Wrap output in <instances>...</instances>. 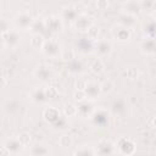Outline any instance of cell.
I'll return each mask as SVG.
<instances>
[{
	"instance_id": "obj_1",
	"label": "cell",
	"mask_w": 156,
	"mask_h": 156,
	"mask_svg": "<svg viewBox=\"0 0 156 156\" xmlns=\"http://www.w3.org/2000/svg\"><path fill=\"white\" fill-rule=\"evenodd\" d=\"M34 22V17L28 12V11H20L17 12L13 18H12V23L15 26V28L18 30H29L32 24Z\"/></svg>"
},
{
	"instance_id": "obj_2",
	"label": "cell",
	"mask_w": 156,
	"mask_h": 156,
	"mask_svg": "<svg viewBox=\"0 0 156 156\" xmlns=\"http://www.w3.org/2000/svg\"><path fill=\"white\" fill-rule=\"evenodd\" d=\"M40 51L49 58H57L58 56L62 55L63 49L61 48V44L57 40H55L54 38H49L45 39V43Z\"/></svg>"
},
{
	"instance_id": "obj_3",
	"label": "cell",
	"mask_w": 156,
	"mask_h": 156,
	"mask_svg": "<svg viewBox=\"0 0 156 156\" xmlns=\"http://www.w3.org/2000/svg\"><path fill=\"white\" fill-rule=\"evenodd\" d=\"M115 144H116V150L121 156H132L136 149L135 143L128 136L119 138Z\"/></svg>"
},
{
	"instance_id": "obj_4",
	"label": "cell",
	"mask_w": 156,
	"mask_h": 156,
	"mask_svg": "<svg viewBox=\"0 0 156 156\" xmlns=\"http://www.w3.org/2000/svg\"><path fill=\"white\" fill-rule=\"evenodd\" d=\"M1 41L4 48L16 49L21 43V35L16 28H11L10 30L1 33Z\"/></svg>"
},
{
	"instance_id": "obj_5",
	"label": "cell",
	"mask_w": 156,
	"mask_h": 156,
	"mask_svg": "<svg viewBox=\"0 0 156 156\" xmlns=\"http://www.w3.org/2000/svg\"><path fill=\"white\" fill-rule=\"evenodd\" d=\"M33 76L40 83H48L54 77V69L51 66H49L46 63H40L34 68Z\"/></svg>"
},
{
	"instance_id": "obj_6",
	"label": "cell",
	"mask_w": 156,
	"mask_h": 156,
	"mask_svg": "<svg viewBox=\"0 0 156 156\" xmlns=\"http://www.w3.org/2000/svg\"><path fill=\"white\" fill-rule=\"evenodd\" d=\"M94 147L96 156H113L117 152L116 144L108 139H101L100 141H98L96 146Z\"/></svg>"
},
{
	"instance_id": "obj_7",
	"label": "cell",
	"mask_w": 156,
	"mask_h": 156,
	"mask_svg": "<svg viewBox=\"0 0 156 156\" xmlns=\"http://www.w3.org/2000/svg\"><path fill=\"white\" fill-rule=\"evenodd\" d=\"M113 50V46H112V43L108 40V39H98L95 41V49H94V52L96 54V56L99 58H105V57H108L111 55Z\"/></svg>"
},
{
	"instance_id": "obj_8",
	"label": "cell",
	"mask_w": 156,
	"mask_h": 156,
	"mask_svg": "<svg viewBox=\"0 0 156 156\" xmlns=\"http://www.w3.org/2000/svg\"><path fill=\"white\" fill-rule=\"evenodd\" d=\"M83 91L85 94L87 100L94 101V100H96V99H99L101 96V94H102V87H101V84L99 82L89 80V82H87Z\"/></svg>"
},
{
	"instance_id": "obj_9",
	"label": "cell",
	"mask_w": 156,
	"mask_h": 156,
	"mask_svg": "<svg viewBox=\"0 0 156 156\" xmlns=\"http://www.w3.org/2000/svg\"><path fill=\"white\" fill-rule=\"evenodd\" d=\"M110 111H107L106 108H95L93 116L90 117V122L99 128L106 127L110 122Z\"/></svg>"
},
{
	"instance_id": "obj_10",
	"label": "cell",
	"mask_w": 156,
	"mask_h": 156,
	"mask_svg": "<svg viewBox=\"0 0 156 156\" xmlns=\"http://www.w3.org/2000/svg\"><path fill=\"white\" fill-rule=\"evenodd\" d=\"M94 49H95V41L90 39L88 35L79 38L76 41V50L82 55H89L94 52Z\"/></svg>"
},
{
	"instance_id": "obj_11",
	"label": "cell",
	"mask_w": 156,
	"mask_h": 156,
	"mask_svg": "<svg viewBox=\"0 0 156 156\" xmlns=\"http://www.w3.org/2000/svg\"><path fill=\"white\" fill-rule=\"evenodd\" d=\"M23 146L24 145L21 143V140L18 138H15V136H9L2 143V147L7 151V154L9 155H15V156H17L22 151Z\"/></svg>"
},
{
	"instance_id": "obj_12",
	"label": "cell",
	"mask_w": 156,
	"mask_h": 156,
	"mask_svg": "<svg viewBox=\"0 0 156 156\" xmlns=\"http://www.w3.org/2000/svg\"><path fill=\"white\" fill-rule=\"evenodd\" d=\"M111 33H112V37L121 43H127L132 39V29L123 27L121 24L113 26V28L111 29Z\"/></svg>"
},
{
	"instance_id": "obj_13",
	"label": "cell",
	"mask_w": 156,
	"mask_h": 156,
	"mask_svg": "<svg viewBox=\"0 0 156 156\" xmlns=\"http://www.w3.org/2000/svg\"><path fill=\"white\" fill-rule=\"evenodd\" d=\"M140 52L145 56H155L156 55V38L145 37L139 44Z\"/></svg>"
},
{
	"instance_id": "obj_14",
	"label": "cell",
	"mask_w": 156,
	"mask_h": 156,
	"mask_svg": "<svg viewBox=\"0 0 156 156\" xmlns=\"http://www.w3.org/2000/svg\"><path fill=\"white\" fill-rule=\"evenodd\" d=\"M43 118L50 124V126H54L56 122H58L61 119V117L63 116L58 108L54 107V106H46L44 110H43Z\"/></svg>"
},
{
	"instance_id": "obj_15",
	"label": "cell",
	"mask_w": 156,
	"mask_h": 156,
	"mask_svg": "<svg viewBox=\"0 0 156 156\" xmlns=\"http://www.w3.org/2000/svg\"><path fill=\"white\" fill-rule=\"evenodd\" d=\"M73 23H74V27L77 28V30H79V32H87V33L94 26L91 17H89L87 13H79V16L77 17V20Z\"/></svg>"
},
{
	"instance_id": "obj_16",
	"label": "cell",
	"mask_w": 156,
	"mask_h": 156,
	"mask_svg": "<svg viewBox=\"0 0 156 156\" xmlns=\"http://www.w3.org/2000/svg\"><path fill=\"white\" fill-rule=\"evenodd\" d=\"M77 111H78V115L83 118H89L93 116L94 111H95V107L93 105V101L90 100H84V101H80L77 104Z\"/></svg>"
},
{
	"instance_id": "obj_17",
	"label": "cell",
	"mask_w": 156,
	"mask_h": 156,
	"mask_svg": "<svg viewBox=\"0 0 156 156\" xmlns=\"http://www.w3.org/2000/svg\"><path fill=\"white\" fill-rule=\"evenodd\" d=\"M121 10H122V13H127L134 17H136L143 11L140 1H126L122 4Z\"/></svg>"
},
{
	"instance_id": "obj_18",
	"label": "cell",
	"mask_w": 156,
	"mask_h": 156,
	"mask_svg": "<svg viewBox=\"0 0 156 156\" xmlns=\"http://www.w3.org/2000/svg\"><path fill=\"white\" fill-rule=\"evenodd\" d=\"M127 112V102L122 98H117L111 102L110 113L113 116H123Z\"/></svg>"
},
{
	"instance_id": "obj_19",
	"label": "cell",
	"mask_w": 156,
	"mask_h": 156,
	"mask_svg": "<svg viewBox=\"0 0 156 156\" xmlns=\"http://www.w3.org/2000/svg\"><path fill=\"white\" fill-rule=\"evenodd\" d=\"M46 32L50 33H57L62 28V18L58 16H50L45 20Z\"/></svg>"
},
{
	"instance_id": "obj_20",
	"label": "cell",
	"mask_w": 156,
	"mask_h": 156,
	"mask_svg": "<svg viewBox=\"0 0 156 156\" xmlns=\"http://www.w3.org/2000/svg\"><path fill=\"white\" fill-rule=\"evenodd\" d=\"M32 156H50V147L45 143H34L30 146Z\"/></svg>"
},
{
	"instance_id": "obj_21",
	"label": "cell",
	"mask_w": 156,
	"mask_h": 156,
	"mask_svg": "<svg viewBox=\"0 0 156 156\" xmlns=\"http://www.w3.org/2000/svg\"><path fill=\"white\" fill-rule=\"evenodd\" d=\"M72 156H96L95 147L91 146L90 144H83L74 149Z\"/></svg>"
},
{
	"instance_id": "obj_22",
	"label": "cell",
	"mask_w": 156,
	"mask_h": 156,
	"mask_svg": "<svg viewBox=\"0 0 156 156\" xmlns=\"http://www.w3.org/2000/svg\"><path fill=\"white\" fill-rule=\"evenodd\" d=\"M30 100L34 102V104H43L48 100V95H46V91L45 89H41V88H34L32 91H30Z\"/></svg>"
},
{
	"instance_id": "obj_23",
	"label": "cell",
	"mask_w": 156,
	"mask_h": 156,
	"mask_svg": "<svg viewBox=\"0 0 156 156\" xmlns=\"http://www.w3.org/2000/svg\"><path fill=\"white\" fill-rule=\"evenodd\" d=\"M78 16H79V13H78L77 9L73 7V6H71V5L65 6V7L62 9V13H61V18H62V20L74 22Z\"/></svg>"
},
{
	"instance_id": "obj_24",
	"label": "cell",
	"mask_w": 156,
	"mask_h": 156,
	"mask_svg": "<svg viewBox=\"0 0 156 156\" xmlns=\"http://www.w3.org/2000/svg\"><path fill=\"white\" fill-rule=\"evenodd\" d=\"M67 69H68V72H69L71 74L78 76V74H80V73L83 72V63H82V61H79L78 58L74 57L73 60L68 61Z\"/></svg>"
},
{
	"instance_id": "obj_25",
	"label": "cell",
	"mask_w": 156,
	"mask_h": 156,
	"mask_svg": "<svg viewBox=\"0 0 156 156\" xmlns=\"http://www.w3.org/2000/svg\"><path fill=\"white\" fill-rule=\"evenodd\" d=\"M33 34H40V35H44V33L46 32V26H45V20L43 18H38V20H34L30 29H29Z\"/></svg>"
},
{
	"instance_id": "obj_26",
	"label": "cell",
	"mask_w": 156,
	"mask_h": 156,
	"mask_svg": "<svg viewBox=\"0 0 156 156\" xmlns=\"http://www.w3.org/2000/svg\"><path fill=\"white\" fill-rule=\"evenodd\" d=\"M135 18L136 17H134V16H130V15H127V13H121V16L118 18V24L132 29L135 26V23H136V20Z\"/></svg>"
},
{
	"instance_id": "obj_27",
	"label": "cell",
	"mask_w": 156,
	"mask_h": 156,
	"mask_svg": "<svg viewBox=\"0 0 156 156\" xmlns=\"http://www.w3.org/2000/svg\"><path fill=\"white\" fill-rule=\"evenodd\" d=\"M144 33L147 38H156V20H150L144 26Z\"/></svg>"
},
{
	"instance_id": "obj_28",
	"label": "cell",
	"mask_w": 156,
	"mask_h": 156,
	"mask_svg": "<svg viewBox=\"0 0 156 156\" xmlns=\"http://www.w3.org/2000/svg\"><path fill=\"white\" fill-rule=\"evenodd\" d=\"M18 107H20V104L16 101V100H13V99H9V100H6L5 102H4V111L6 112V113H11V115H13V113H16L17 111H18Z\"/></svg>"
},
{
	"instance_id": "obj_29",
	"label": "cell",
	"mask_w": 156,
	"mask_h": 156,
	"mask_svg": "<svg viewBox=\"0 0 156 156\" xmlns=\"http://www.w3.org/2000/svg\"><path fill=\"white\" fill-rule=\"evenodd\" d=\"M89 69L93 72V73H95V74H99V73H101L102 71H104V62H102V60L101 58H95V60H93L91 62H90V65H89Z\"/></svg>"
},
{
	"instance_id": "obj_30",
	"label": "cell",
	"mask_w": 156,
	"mask_h": 156,
	"mask_svg": "<svg viewBox=\"0 0 156 156\" xmlns=\"http://www.w3.org/2000/svg\"><path fill=\"white\" fill-rule=\"evenodd\" d=\"M45 43V39H44V35H40V34H33L32 39H30V44L33 48L38 49V50H41L43 45Z\"/></svg>"
},
{
	"instance_id": "obj_31",
	"label": "cell",
	"mask_w": 156,
	"mask_h": 156,
	"mask_svg": "<svg viewBox=\"0 0 156 156\" xmlns=\"http://www.w3.org/2000/svg\"><path fill=\"white\" fill-rule=\"evenodd\" d=\"M58 144H60V146L67 149V147L72 146L73 139H72V136H71L69 134H62V135L58 138Z\"/></svg>"
},
{
	"instance_id": "obj_32",
	"label": "cell",
	"mask_w": 156,
	"mask_h": 156,
	"mask_svg": "<svg viewBox=\"0 0 156 156\" xmlns=\"http://www.w3.org/2000/svg\"><path fill=\"white\" fill-rule=\"evenodd\" d=\"M76 115H78L77 105H73V104L66 105V107H65V116L66 117H71V116H76Z\"/></svg>"
},
{
	"instance_id": "obj_33",
	"label": "cell",
	"mask_w": 156,
	"mask_h": 156,
	"mask_svg": "<svg viewBox=\"0 0 156 156\" xmlns=\"http://www.w3.org/2000/svg\"><path fill=\"white\" fill-rule=\"evenodd\" d=\"M45 91H46L48 99H50V98H52V96H55V95L57 94V90L55 89V87H46Z\"/></svg>"
},
{
	"instance_id": "obj_34",
	"label": "cell",
	"mask_w": 156,
	"mask_h": 156,
	"mask_svg": "<svg viewBox=\"0 0 156 156\" xmlns=\"http://www.w3.org/2000/svg\"><path fill=\"white\" fill-rule=\"evenodd\" d=\"M10 23H7V21L5 18H1V33H5L7 30H10Z\"/></svg>"
},
{
	"instance_id": "obj_35",
	"label": "cell",
	"mask_w": 156,
	"mask_h": 156,
	"mask_svg": "<svg viewBox=\"0 0 156 156\" xmlns=\"http://www.w3.org/2000/svg\"><path fill=\"white\" fill-rule=\"evenodd\" d=\"M151 13H152L154 18L156 20V1L154 2V6H152V9H151Z\"/></svg>"
},
{
	"instance_id": "obj_36",
	"label": "cell",
	"mask_w": 156,
	"mask_h": 156,
	"mask_svg": "<svg viewBox=\"0 0 156 156\" xmlns=\"http://www.w3.org/2000/svg\"><path fill=\"white\" fill-rule=\"evenodd\" d=\"M9 156H15V155H9Z\"/></svg>"
}]
</instances>
